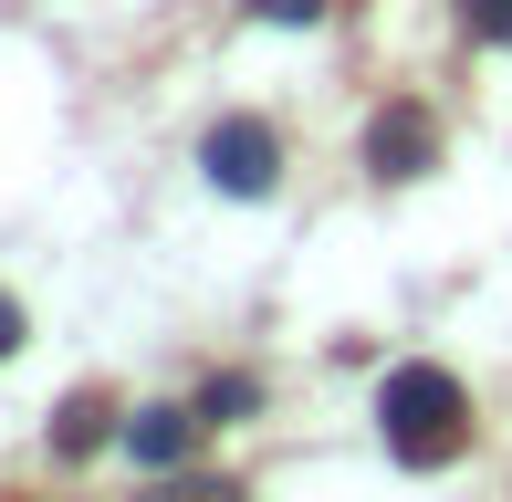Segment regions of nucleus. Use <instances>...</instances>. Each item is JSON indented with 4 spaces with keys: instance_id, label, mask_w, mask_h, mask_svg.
<instances>
[{
    "instance_id": "obj_1",
    "label": "nucleus",
    "mask_w": 512,
    "mask_h": 502,
    "mask_svg": "<svg viewBox=\"0 0 512 502\" xmlns=\"http://www.w3.org/2000/svg\"><path fill=\"white\" fill-rule=\"evenodd\" d=\"M377 429H387V450H398L408 471H450L460 450H471V387L450 367H398L387 398H377Z\"/></svg>"
},
{
    "instance_id": "obj_2",
    "label": "nucleus",
    "mask_w": 512,
    "mask_h": 502,
    "mask_svg": "<svg viewBox=\"0 0 512 502\" xmlns=\"http://www.w3.org/2000/svg\"><path fill=\"white\" fill-rule=\"evenodd\" d=\"M199 168H209V189H230V199H262L272 178H283V147H272V126L230 116V126H209V136H199Z\"/></svg>"
},
{
    "instance_id": "obj_3",
    "label": "nucleus",
    "mask_w": 512,
    "mask_h": 502,
    "mask_svg": "<svg viewBox=\"0 0 512 502\" xmlns=\"http://www.w3.org/2000/svg\"><path fill=\"white\" fill-rule=\"evenodd\" d=\"M439 157V126H429V105H377V126H366V168L398 189V178H418Z\"/></svg>"
},
{
    "instance_id": "obj_4",
    "label": "nucleus",
    "mask_w": 512,
    "mask_h": 502,
    "mask_svg": "<svg viewBox=\"0 0 512 502\" xmlns=\"http://www.w3.org/2000/svg\"><path fill=\"white\" fill-rule=\"evenodd\" d=\"M189 440H199V408H136V419H126V450H136L147 471H178V461H189Z\"/></svg>"
},
{
    "instance_id": "obj_5",
    "label": "nucleus",
    "mask_w": 512,
    "mask_h": 502,
    "mask_svg": "<svg viewBox=\"0 0 512 502\" xmlns=\"http://www.w3.org/2000/svg\"><path fill=\"white\" fill-rule=\"evenodd\" d=\"M105 429H115V398H105V387H74V398L53 408V450H63V461L105 450Z\"/></svg>"
},
{
    "instance_id": "obj_6",
    "label": "nucleus",
    "mask_w": 512,
    "mask_h": 502,
    "mask_svg": "<svg viewBox=\"0 0 512 502\" xmlns=\"http://www.w3.org/2000/svg\"><path fill=\"white\" fill-rule=\"evenodd\" d=\"M251 398H262V387H251V377H209V387H199V419H241Z\"/></svg>"
},
{
    "instance_id": "obj_7",
    "label": "nucleus",
    "mask_w": 512,
    "mask_h": 502,
    "mask_svg": "<svg viewBox=\"0 0 512 502\" xmlns=\"http://www.w3.org/2000/svg\"><path fill=\"white\" fill-rule=\"evenodd\" d=\"M460 21H471L481 42H512V0H460Z\"/></svg>"
},
{
    "instance_id": "obj_8",
    "label": "nucleus",
    "mask_w": 512,
    "mask_h": 502,
    "mask_svg": "<svg viewBox=\"0 0 512 502\" xmlns=\"http://www.w3.org/2000/svg\"><path fill=\"white\" fill-rule=\"evenodd\" d=\"M147 502H241L230 482H168V492H147Z\"/></svg>"
},
{
    "instance_id": "obj_9",
    "label": "nucleus",
    "mask_w": 512,
    "mask_h": 502,
    "mask_svg": "<svg viewBox=\"0 0 512 502\" xmlns=\"http://www.w3.org/2000/svg\"><path fill=\"white\" fill-rule=\"evenodd\" d=\"M251 11H262V21H314L324 0H251Z\"/></svg>"
},
{
    "instance_id": "obj_10",
    "label": "nucleus",
    "mask_w": 512,
    "mask_h": 502,
    "mask_svg": "<svg viewBox=\"0 0 512 502\" xmlns=\"http://www.w3.org/2000/svg\"><path fill=\"white\" fill-rule=\"evenodd\" d=\"M11 346H21V304L0 293V356H11Z\"/></svg>"
}]
</instances>
